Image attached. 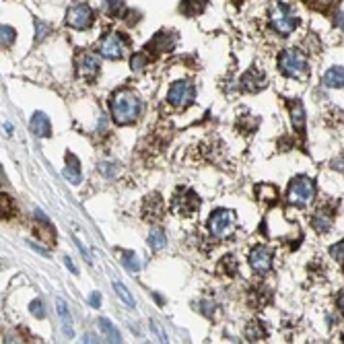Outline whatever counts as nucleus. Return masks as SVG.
Listing matches in <instances>:
<instances>
[{"label": "nucleus", "instance_id": "obj_14", "mask_svg": "<svg viewBox=\"0 0 344 344\" xmlns=\"http://www.w3.org/2000/svg\"><path fill=\"white\" fill-rule=\"evenodd\" d=\"M31 132L35 136H41V138H50L52 136V124H50V118L44 112H35L31 116Z\"/></svg>", "mask_w": 344, "mask_h": 344}, {"label": "nucleus", "instance_id": "obj_1", "mask_svg": "<svg viewBox=\"0 0 344 344\" xmlns=\"http://www.w3.org/2000/svg\"><path fill=\"white\" fill-rule=\"evenodd\" d=\"M110 112L116 124L130 126L142 114V101L132 89H120L110 99Z\"/></svg>", "mask_w": 344, "mask_h": 344}, {"label": "nucleus", "instance_id": "obj_4", "mask_svg": "<svg viewBox=\"0 0 344 344\" xmlns=\"http://www.w3.org/2000/svg\"><path fill=\"white\" fill-rule=\"evenodd\" d=\"M235 225H237V214L229 208L214 210L208 219V231L214 239H229L235 231Z\"/></svg>", "mask_w": 344, "mask_h": 344}, {"label": "nucleus", "instance_id": "obj_37", "mask_svg": "<svg viewBox=\"0 0 344 344\" xmlns=\"http://www.w3.org/2000/svg\"><path fill=\"white\" fill-rule=\"evenodd\" d=\"M64 264H66V266L70 268V272H72V274H78V270H76V266H74V262L70 260V257H68V255H66V257H64Z\"/></svg>", "mask_w": 344, "mask_h": 344}, {"label": "nucleus", "instance_id": "obj_5", "mask_svg": "<svg viewBox=\"0 0 344 344\" xmlns=\"http://www.w3.org/2000/svg\"><path fill=\"white\" fill-rule=\"evenodd\" d=\"M196 99V87L188 78H180L176 82H171V87L167 91V101L176 110H184V107L192 105Z\"/></svg>", "mask_w": 344, "mask_h": 344}, {"label": "nucleus", "instance_id": "obj_27", "mask_svg": "<svg viewBox=\"0 0 344 344\" xmlns=\"http://www.w3.org/2000/svg\"><path fill=\"white\" fill-rule=\"evenodd\" d=\"M15 37H17V31L11 25H3V29H0V39H3V46L9 48L13 41H15Z\"/></svg>", "mask_w": 344, "mask_h": 344}, {"label": "nucleus", "instance_id": "obj_41", "mask_svg": "<svg viewBox=\"0 0 344 344\" xmlns=\"http://www.w3.org/2000/svg\"><path fill=\"white\" fill-rule=\"evenodd\" d=\"M338 21H340V27H344V13L338 15Z\"/></svg>", "mask_w": 344, "mask_h": 344}, {"label": "nucleus", "instance_id": "obj_16", "mask_svg": "<svg viewBox=\"0 0 344 344\" xmlns=\"http://www.w3.org/2000/svg\"><path fill=\"white\" fill-rule=\"evenodd\" d=\"M291 122H293V128L297 132H303L305 130V110H303V103L301 101H293L291 107Z\"/></svg>", "mask_w": 344, "mask_h": 344}, {"label": "nucleus", "instance_id": "obj_42", "mask_svg": "<svg viewBox=\"0 0 344 344\" xmlns=\"http://www.w3.org/2000/svg\"><path fill=\"white\" fill-rule=\"evenodd\" d=\"M342 344H344V336H342Z\"/></svg>", "mask_w": 344, "mask_h": 344}, {"label": "nucleus", "instance_id": "obj_40", "mask_svg": "<svg viewBox=\"0 0 344 344\" xmlns=\"http://www.w3.org/2000/svg\"><path fill=\"white\" fill-rule=\"evenodd\" d=\"M338 307H340V309L344 311V293H342V295L338 297Z\"/></svg>", "mask_w": 344, "mask_h": 344}, {"label": "nucleus", "instance_id": "obj_30", "mask_svg": "<svg viewBox=\"0 0 344 344\" xmlns=\"http://www.w3.org/2000/svg\"><path fill=\"white\" fill-rule=\"evenodd\" d=\"M29 311L35 315V317H39V319H44L46 317V309H44V303H41L39 299H35V301H31V305H29Z\"/></svg>", "mask_w": 344, "mask_h": 344}, {"label": "nucleus", "instance_id": "obj_18", "mask_svg": "<svg viewBox=\"0 0 344 344\" xmlns=\"http://www.w3.org/2000/svg\"><path fill=\"white\" fill-rule=\"evenodd\" d=\"M64 176H66V180L70 184H80V180H82V176H80V163H78V159L72 153L66 155V169H64Z\"/></svg>", "mask_w": 344, "mask_h": 344}, {"label": "nucleus", "instance_id": "obj_3", "mask_svg": "<svg viewBox=\"0 0 344 344\" xmlns=\"http://www.w3.org/2000/svg\"><path fill=\"white\" fill-rule=\"evenodd\" d=\"M278 68H281L285 76H291V78H307L309 74L307 58L297 48H287L278 54Z\"/></svg>", "mask_w": 344, "mask_h": 344}, {"label": "nucleus", "instance_id": "obj_8", "mask_svg": "<svg viewBox=\"0 0 344 344\" xmlns=\"http://www.w3.org/2000/svg\"><path fill=\"white\" fill-rule=\"evenodd\" d=\"M66 25L76 29V31H82V29H89L93 25V11L87 3H82V0H78V3H74L68 13H66Z\"/></svg>", "mask_w": 344, "mask_h": 344}, {"label": "nucleus", "instance_id": "obj_29", "mask_svg": "<svg viewBox=\"0 0 344 344\" xmlns=\"http://www.w3.org/2000/svg\"><path fill=\"white\" fill-rule=\"evenodd\" d=\"M146 62H148V58H146L144 54H134V56L130 58V68H132L134 72H140V70L146 66Z\"/></svg>", "mask_w": 344, "mask_h": 344}, {"label": "nucleus", "instance_id": "obj_28", "mask_svg": "<svg viewBox=\"0 0 344 344\" xmlns=\"http://www.w3.org/2000/svg\"><path fill=\"white\" fill-rule=\"evenodd\" d=\"M255 194H257V198H262V196L270 198V202H276V198H278V194H276V190H274L272 186H257V190H255Z\"/></svg>", "mask_w": 344, "mask_h": 344}, {"label": "nucleus", "instance_id": "obj_2", "mask_svg": "<svg viewBox=\"0 0 344 344\" xmlns=\"http://www.w3.org/2000/svg\"><path fill=\"white\" fill-rule=\"evenodd\" d=\"M315 198V182L309 176H295L287 188V202L297 208H305Z\"/></svg>", "mask_w": 344, "mask_h": 344}, {"label": "nucleus", "instance_id": "obj_10", "mask_svg": "<svg viewBox=\"0 0 344 344\" xmlns=\"http://www.w3.org/2000/svg\"><path fill=\"white\" fill-rule=\"evenodd\" d=\"M74 70L80 78H87V80H93L99 70H101V62L97 56L93 54H87V52H80L74 60Z\"/></svg>", "mask_w": 344, "mask_h": 344}, {"label": "nucleus", "instance_id": "obj_39", "mask_svg": "<svg viewBox=\"0 0 344 344\" xmlns=\"http://www.w3.org/2000/svg\"><path fill=\"white\" fill-rule=\"evenodd\" d=\"M5 344H21V342H19L15 336H7V338H5Z\"/></svg>", "mask_w": 344, "mask_h": 344}, {"label": "nucleus", "instance_id": "obj_34", "mask_svg": "<svg viewBox=\"0 0 344 344\" xmlns=\"http://www.w3.org/2000/svg\"><path fill=\"white\" fill-rule=\"evenodd\" d=\"M89 305H91V307H95V309L101 305V295H99L97 291H95V293H91V297H89Z\"/></svg>", "mask_w": 344, "mask_h": 344}, {"label": "nucleus", "instance_id": "obj_32", "mask_svg": "<svg viewBox=\"0 0 344 344\" xmlns=\"http://www.w3.org/2000/svg\"><path fill=\"white\" fill-rule=\"evenodd\" d=\"M150 330H153V332H157V338H159V342L161 344H169V340H167V336H165V332L155 324V321H150Z\"/></svg>", "mask_w": 344, "mask_h": 344}, {"label": "nucleus", "instance_id": "obj_22", "mask_svg": "<svg viewBox=\"0 0 344 344\" xmlns=\"http://www.w3.org/2000/svg\"><path fill=\"white\" fill-rule=\"evenodd\" d=\"M114 289H116V295L124 301V305L128 307V309H134L136 307V301H134V297H132V293L126 289V285L124 283H120V281H114Z\"/></svg>", "mask_w": 344, "mask_h": 344}, {"label": "nucleus", "instance_id": "obj_21", "mask_svg": "<svg viewBox=\"0 0 344 344\" xmlns=\"http://www.w3.org/2000/svg\"><path fill=\"white\" fill-rule=\"evenodd\" d=\"M206 3H208V0H182L180 11H182V15L196 17V15H200V13L204 11Z\"/></svg>", "mask_w": 344, "mask_h": 344}, {"label": "nucleus", "instance_id": "obj_12", "mask_svg": "<svg viewBox=\"0 0 344 344\" xmlns=\"http://www.w3.org/2000/svg\"><path fill=\"white\" fill-rule=\"evenodd\" d=\"M176 46V33H169V31H159L150 37V41L146 44V52L150 54H163V52H169L171 48Z\"/></svg>", "mask_w": 344, "mask_h": 344}, {"label": "nucleus", "instance_id": "obj_25", "mask_svg": "<svg viewBox=\"0 0 344 344\" xmlns=\"http://www.w3.org/2000/svg\"><path fill=\"white\" fill-rule=\"evenodd\" d=\"M148 245L153 249H163L167 245V239H165V233L161 229H155L153 233L148 235Z\"/></svg>", "mask_w": 344, "mask_h": 344}, {"label": "nucleus", "instance_id": "obj_24", "mask_svg": "<svg viewBox=\"0 0 344 344\" xmlns=\"http://www.w3.org/2000/svg\"><path fill=\"white\" fill-rule=\"evenodd\" d=\"M122 262H124V266L130 272H138L140 270V260L136 257L134 251H122Z\"/></svg>", "mask_w": 344, "mask_h": 344}, {"label": "nucleus", "instance_id": "obj_20", "mask_svg": "<svg viewBox=\"0 0 344 344\" xmlns=\"http://www.w3.org/2000/svg\"><path fill=\"white\" fill-rule=\"evenodd\" d=\"M99 328H101V332H103V336H105V340H107V344H122V336H120V330L112 324L107 317H101L99 319Z\"/></svg>", "mask_w": 344, "mask_h": 344}, {"label": "nucleus", "instance_id": "obj_31", "mask_svg": "<svg viewBox=\"0 0 344 344\" xmlns=\"http://www.w3.org/2000/svg\"><path fill=\"white\" fill-rule=\"evenodd\" d=\"M50 33V27L46 25V23H35V37H37V41H44V37Z\"/></svg>", "mask_w": 344, "mask_h": 344}, {"label": "nucleus", "instance_id": "obj_35", "mask_svg": "<svg viewBox=\"0 0 344 344\" xmlns=\"http://www.w3.org/2000/svg\"><path fill=\"white\" fill-rule=\"evenodd\" d=\"M29 245H31V249H35V251H39L44 257H50V253H48V249H44L41 245H37V243H33V241H29Z\"/></svg>", "mask_w": 344, "mask_h": 344}, {"label": "nucleus", "instance_id": "obj_36", "mask_svg": "<svg viewBox=\"0 0 344 344\" xmlns=\"http://www.w3.org/2000/svg\"><path fill=\"white\" fill-rule=\"evenodd\" d=\"M82 344H101V342H99V338H97V336L87 334V336H84V340H82Z\"/></svg>", "mask_w": 344, "mask_h": 344}, {"label": "nucleus", "instance_id": "obj_33", "mask_svg": "<svg viewBox=\"0 0 344 344\" xmlns=\"http://www.w3.org/2000/svg\"><path fill=\"white\" fill-rule=\"evenodd\" d=\"M332 255L336 257V260H344V241H340V243H336L332 249Z\"/></svg>", "mask_w": 344, "mask_h": 344}, {"label": "nucleus", "instance_id": "obj_6", "mask_svg": "<svg viewBox=\"0 0 344 344\" xmlns=\"http://www.w3.org/2000/svg\"><path fill=\"white\" fill-rule=\"evenodd\" d=\"M270 25L276 33L289 35L299 27V17L287 5H274V9L270 11Z\"/></svg>", "mask_w": 344, "mask_h": 344}, {"label": "nucleus", "instance_id": "obj_15", "mask_svg": "<svg viewBox=\"0 0 344 344\" xmlns=\"http://www.w3.org/2000/svg\"><path fill=\"white\" fill-rule=\"evenodd\" d=\"M332 223H334L332 212H330V210H324V208H319V210L313 214V219H311V227H313L317 233H328V231L332 229Z\"/></svg>", "mask_w": 344, "mask_h": 344}, {"label": "nucleus", "instance_id": "obj_19", "mask_svg": "<svg viewBox=\"0 0 344 344\" xmlns=\"http://www.w3.org/2000/svg\"><path fill=\"white\" fill-rule=\"evenodd\" d=\"M56 307H58V315H60V319H62L64 334L72 338V334H74V332H72V315H70V311H68L66 301H64V299H58V301H56Z\"/></svg>", "mask_w": 344, "mask_h": 344}, {"label": "nucleus", "instance_id": "obj_17", "mask_svg": "<svg viewBox=\"0 0 344 344\" xmlns=\"http://www.w3.org/2000/svg\"><path fill=\"white\" fill-rule=\"evenodd\" d=\"M324 82L330 89H342L344 87V66H332L324 74Z\"/></svg>", "mask_w": 344, "mask_h": 344}, {"label": "nucleus", "instance_id": "obj_11", "mask_svg": "<svg viewBox=\"0 0 344 344\" xmlns=\"http://www.w3.org/2000/svg\"><path fill=\"white\" fill-rule=\"evenodd\" d=\"M247 262L251 266L253 272L257 274H266L272 268V249H268L266 245H255L249 249L247 253Z\"/></svg>", "mask_w": 344, "mask_h": 344}, {"label": "nucleus", "instance_id": "obj_23", "mask_svg": "<svg viewBox=\"0 0 344 344\" xmlns=\"http://www.w3.org/2000/svg\"><path fill=\"white\" fill-rule=\"evenodd\" d=\"M266 336V328L260 324V321H249L245 328V338L247 340H262Z\"/></svg>", "mask_w": 344, "mask_h": 344}, {"label": "nucleus", "instance_id": "obj_9", "mask_svg": "<svg viewBox=\"0 0 344 344\" xmlns=\"http://www.w3.org/2000/svg\"><path fill=\"white\" fill-rule=\"evenodd\" d=\"M171 206H174L176 212L190 214V212H194L200 206V198H198L196 192H192L188 188H180L174 194V198H171Z\"/></svg>", "mask_w": 344, "mask_h": 344}, {"label": "nucleus", "instance_id": "obj_13", "mask_svg": "<svg viewBox=\"0 0 344 344\" xmlns=\"http://www.w3.org/2000/svg\"><path fill=\"white\" fill-rule=\"evenodd\" d=\"M241 87H243L247 93H257L260 89L266 87V76H264L260 70L249 68V70L243 74V78H241Z\"/></svg>", "mask_w": 344, "mask_h": 344}, {"label": "nucleus", "instance_id": "obj_38", "mask_svg": "<svg viewBox=\"0 0 344 344\" xmlns=\"http://www.w3.org/2000/svg\"><path fill=\"white\" fill-rule=\"evenodd\" d=\"M200 309H202L206 315H212V309H214V305H212V303H202V307H200Z\"/></svg>", "mask_w": 344, "mask_h": 344}, {"label": "nucleus", "instance_id": "obj_7", "mask_svg": "<svg viewBox=\"0 0 344 344\" xmlns=\"http://www.w3.org/2000/svg\"><path fill=\"white\" fill-rule=\"evenodd\" d=\"M126 46H128V41L122 33L110 31L99 39V54L107 60H120L126 54Z\"/></svg>", "mask_w": 344, "mask_h": 344}, {"label": "nucleus", "instance_id": "obj_26", "mask_svg": "<svg viewBox=\"0 0 344 344\" xmlns=\"http://www.w3.org/2000/svg\"><path fill=\"white\" fill-rule=\"evenodd\" d=\"M103 9H105L107 15H114V17H118V15H122L126 11L122 0H103Z\"/></svg>", "mask_w": 344, "mask_h": 344}]
</instances>
